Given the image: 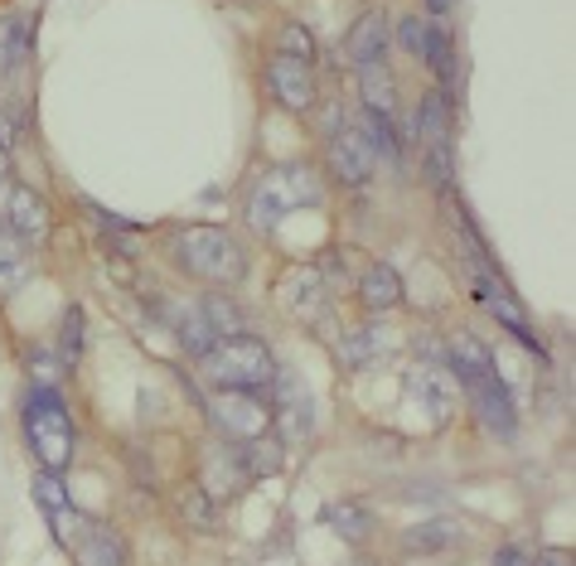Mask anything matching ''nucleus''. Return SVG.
Returning a JSON list of instances; mask_svg holds the SVG:
<instances>
[{
	"mask_svg": "<svg viewBox=\"0 0 576 566\" xmlns=\"http://www.w3.org/2000/svg\"><path fill=\"white\" fill-rule=\"evenodd\" d=\"M446 368H450V378H460L465 392L475 398L480 422L495 431V436L509 440L513 431H519V407H513L504 378H499V368H495V359H489L485 344H475L470 335H456L446 344Z\"/></svg>",
	"mask_w": 576,
	"mask_h": 566,
	"instance_id": "1",
	"label": "nucleus"
},
{
	"mask_svg": "<svg viewBox=\"0 0 576 566\" xmlns=\"http://www.w3.org/2000/svg\"><path fill=\"white\" fill-rule=\"evenodd\" d=\"M320 199H325V179L315 165H305V160H296V165H272L248 194V224L257 232H272L281 218H291L296 208H315Z\"/></svg>",
	"mask_w": 576,
	"mask_h": 566,
	"instance_id": "2",
	"label": "nucleus"
},
{
	"mask_svg": "<svg viewBox=\"0 0 576 566\" xmlns=\"http://www.w3.org/2000/svg\"><path fill=\"white\" fill-rule=\"evenodd\" d=\"M20 422H24V440H30L34 460H40L44 470L64 475L73 450H78V426H73V416H68V402L58 398L54 388L34 383L20 402Z\"/></svg>",
	"mask_w": 576,
	"mask_h": 566,
	"instance_id": "3",
	"label": "nucleus"
},
{
	"mask_svg": "<svg viewBox=\"0 0 576 566\" xmlns=\"http://www.w3.org/2000/svg\"><path fill=\"white\" fill-rule=\"evenodd\" d=\"M199 373L218 388H238V392H267L276 378V359L257 335H228L214 339L199 353Z\"/></svg>",
	"mask_w": 576,
	"mask_h": 566,
	"instance_id": "4",
	"label": "nucleus"
},
{
	"mask_svg": "<svg viewBox=\"0 0 576 566\" xmlns=\"http://www.w3.org/2000/svg\"><path fill=\"white\" fill-rule=\"evenodd\" d=\"M175 262L185 266L189 276L208 281V286H238L242 272H248L238 242H232L224 228H204V224H189L175 232Z\"/></svg>",
	"mask_w": 576,
	"mask_h": 566,
	"instance_id": "5",
	"label": "nucleus"
},
{
	"mask_svg": "<svg viewBox=\"0 0 576 566\" xmlns=\"http://www.w3.org/2000/svg\"><path fill=\"white\" fill-rule=\"evenodd\" d=\"M208 416H214L218 436H228L232 446H242V440H257V436L272 431V398H267V392L218 388L214 402H208Z\"/></svg>",
	"mask_w": 576,
	"mask_h": 566,
	"instance_id": "6",
	"label": "nucleus"
},
{
	"mask_svg": "<svg viewBox=\"0 0 576 566\" xmlns=\"http://www.w3.org/2000/svg\"><path fill=\"white\" fill-rule=\"evenodd\" d=\"M329 170H335V179L339 184H349V189H363V184L373 179V170H378V151L369 145V137H363V127L359 121H345V127L329 137Z\"/></svg>",
	"mask_w": 576,
	"mask_h": 566,
	"instance_id": "7",
	"label": "nucleus"
},
{
	"mask_svg": "<svg viewBox=\"0 0 576 566\" xmlns=\"http://www.w3.org/2000/svg\"><path fill=\"white\" fill-rule=\"evenodd\" d=\"M267 92L276 97V107L286 112H311L315 107V68L311 64H296V58H281L272 54L267 58Z\"/></svg>",
	"mask_w": 576,
	"mask_h": 566,
	"instance_id": "8",
	"label": "nucleus"
},
{
	"mask_svg": "<svg viewBox=\"0 0 576 566\" xmlns=\"http://www.w3.org/2000/svg\"><path fill=\"white\" fill-rule=\"evenodd\" d=\"M6 228L15 232V238H20L30 252L44 248L48 232H54V214H48L44 194H34V189H10V199H6Z\"/></svg>",
	"mask_w": 576,
	"mask_h": 566,
	"instance_id": "9",
	"label": "nucleus"
},
{
	"mask_svg": "<svg viewBox=\"0 0 576 566\" xmlns=\"http://www.w3.org/2000/svg\"><path fill=\"white\" fill-rule=\"evenodd\" d=\"M248 485H252V475H248V465H242L238 446H218V450H208V455H204L199 489H204V494L214 499V503H228V499H238Z\"/></svg>",
	"mask_w": 576,
	"mask_h": 566,
	"instance_id": "10",
	"label": "nucleus"
},
{
	"mask_svg": "<svg viewBox=\"0 0 576 566\" xmlns=\"http://www.w3.org/2000/svg\"><path fill=\"white\" fill-rule=\"evenodd\" d=\"M272 388H276L272 426L286 431V440H305V436H311V392H305V383L296 373H281V368H276Z\"/></svg>",
	"mask_w": 576,
	"mask_h": 566,
	"instance_id": "11",
	"label": "nucleus"
},
{
	"mask_svg": "<svg viewBox=\"0 0 576 566\" xmlns=\"http://www.w3.org/2000/svg\"><path fill=\"white\" fill-rule=\"evenodd\" d=\"M325 295H329V286H325L320 266H291V272L276 281V305L286 315H305V319L320 315Z\"/></svg>",
	"mask_w": 576,
	"mask_h": 566,
	"instance_id": "12",
	"label": "nucleus"
},
{
	"mask_svg": "<svg viewBox=\"0 0 576 566\" xmlns=\"http://www.w3.org/2000/svg\"><path fill=\"white\" fill-rule=\"evenodd\" d=\"M34 499H40V509L48 513V523H54V533L64 537V543L73 547V537L88 527V519H83V509L68 499V489H64V479H58L54 470H44L40 479H34Z\"/></svg>",
	"mask_w": 576,
	"mask_h": 566,
	"instance_id": "13",
	"label": "nucleus"
},
{
	"mask_svg": "<svg viewBox=\"0 0 576 566\" xmlns=\"http://www.w3.org/2000/svg\"><path fill=\"white\" fill-rule=\"evenodd\" d=\"M388 44H392L388 15H383V10H363V15L354 20L349 40H345V54H349L354 68H363V64H388Z\"/></svg>",
	"mask_w": 576,
	"mask_h": 566,
	"instance_id": "14",
	"label": "nucleus"
},
{
	"mask_svg": "<svg viewBox=\"0 0 576 566\" xmlns=\"http://www.w3.org/2000/svg\"><path fill=\"white\" fill-rule=\"evenodd\" d=\"M73 557H78V566H131L121 533H117V527H107V523L83 527V533L73 537Z\"/></svg>",
	"mask_w": 576,
	"mask_h": 566,
	"instance_id": "15",
	"label": "nucleus"
},
{
	"mask_svg": "<svg viewBox=\"0 0 576 566\" xmlns=\"http://www.w3.org/2000/svg\"><path fill=\"white\" fill-rule=\"evenodd\" d=\"M407 392H416V398L426 402V412L436 416V422H446L450 416V407H456V402H450V368L446 363H416L412 373H407Z\"/></svg>",
	"mask_w": 576,
	"mask_h": 566,
	"instance_id": "16",
	"label": "nucleus"
},
{
	"mask_svg": "<svg viewBox=\"0 0 576 566\" xmlns=\"http://www.w3.org/2000/svg\"><path fill=\"white\" fill-rule=\"evenodd\" d=\"M392 349H398V335H392L388 325H363L359 335L339 339V363L345 368H373L378 359H388Z\"/></svg>",
	"mask_w": 576,
	"mask_h": 566,
	"instance_id": "17",
	"label": "nucleus"
},
{
	"mask_svg": "<svg viewBox=\"0 0 576 566\" xmlns=\"http://www.w3.org/2000/svg\"><path fill=\"white\" fill-rule=\"evenodd\" d=\"M359 301H363V311H373V315H383V311H392V305H402V276L392 272L388 262L363 266V276H359Z\"/></svg>",
	"mask_w": 576,
	"mask_h": 566,
	"instance_id": "18",
	"label": "nucleus"
},
{
	"mask_svg": "<svg viewBox=\"0 0 576 566\" xmlns=\"http://www.w3.org/2000/svg\"><path fill=\"white\" fill-rule=\"evenodd\" d=\"M155 311H161V315L170 319V329H175L180 344H185V349L194 353V359H199V353L208 349V344L218 339L214 329H208V319L199 315V305H155Z\"/></svg>",
	"mask_w": 576,
	"mask_h": 566,
	"instance_id": "19",
	"label": "nucleus"
},
{
	"mask_svg": "<svg viewBox=\"0 0 576 566\" xmlns=\"http://www.w3.org/2000/svg\"><path fill=\"white\" fill-rule=\"evenodd\" d=\"M359 92H363V112L398 117V83H392L388 64H363L359 68Z\"/></svg>",
	"mask_w": 576,
	"mask_h": 566,
	"instance_id": "20",
	"label": "nucleus"
},
{
	"mask_svg": "<svg viewBox=\"0 0 576 566\" xmlns=\"http://www.w3.org/2000/svg\"><path fill=\"white\" fill-rule=\"evenodd\" d=\"M460 537V523L456 519H426L402 533V547L416 552V557H432V552H446L450 543Z\"/></svg>",
	"mask_w": 576,
	"mask_h": 566,
	"instance_id": "21",
	"label": "nucleus"
},
{
	"mask_svg": "<svg viewBox=\"0 0 576 566\" xmlns=\"http://www.w3.org/2000/svg\"><path fill=\"white\" fill-rule=\"evenodd\" d=\"M325 523L335 527V537H345V543H363V537H373V509L369 503H354V499H345V503H335V509H325Z\"/></svg>",
	"mask_w": 576,
	"mask_h": 566,
	"instance_id": "22",
	"label": "nucleus"
},
{
	"mask_svg": "<svg viewBox=\"0 0 576 566\" xmlns=\"http://www.w3.org/2000/svg\"><path fill=\"white\" fill-rule=\"evenodd\" d=\"M30 276V248L10 228H0V295H15Z\"/></svg>",
	"mask_w": 576,
	"mask_h": 566,
	"instance_id": "23",
	"label": "nucleus"
},
{
	"mask_svg": "<svg viewBox=\"0 0 576 566\" xmlns=\"http://www.w3.org/2000/svg\"><path fill=\"white\" fill-rule=\"evenodd\" d=\"M412 137L422 141V145H450V117H446V97H441V92H426L422 97Z\"/></svg>",
	"mask_w": 576,
	"mask_h": 566,
	"instance_id": "24",
	"label": "nucleus"
},
{
	"mask_svg": "<svg viewBox=\"0 0 576 566\" xmlns=\"http://www.w3.org/2000/svg\"><path fill=\"white\" fill-rule=\"evenodd\" d=\"M422 58L432 64L441 88H450V83H456V44H450L446 24H426V48H422Z\"/></svg>",
	"mask_w": 576,
	"mask_h": 566,
	"instance_id": "25",
	"label": "nucleus"
},
{
	"mask_svg": "<svg viewBox=\"0 0 576 566\" xmlns=\"http://www.w3.org/2000/svg\"><path fill=\"white\" fill-rule=\"evenodd\" d=\"M238 455H242V465H248L252 479H272L281 470V460H286V455H281V440L272 436V431H267V436H257V440H242Z\"/></svg>",
	"mask_w": 576,
	"mask_h": 566,
	"instance_id": "26",
	"label": "nucleus"
},
{
	"mask_svg": "<svg viewBox=\"0 0 576 566\" xmlns=\"http://www.w3.org/2000/svg\"><path fill=\"white\" fill-rule=\"evenodd\" d=\"M199 315L208 319V329H214L218 339H228V335H248V329H242V325H248V315H242L224 291H218V295H204V301H199Z\"/></svg>",
	"mask_w": 576,
	"mask_h": 566,
	"instance_id": "27",
	"label": "nucleus"
},
{
	"mask_svg": "<svg viewBox=\"0 0 576 566\" xmlns=\"http://www.w3.org/2000/svg\"><path fill=\"white\" fill-rule=\"evenodd\" d=\"M24 58H30V20H0V73H20Z\"/></svg>",
	"mask_w": 576,
	"mask_h": 566,
	"instance_id": "28",
	"label": "nucleus"
},
{
	"mask_svg": "<svg viewBox=\"0 0 576 566\" xmlns=\"http://www.w3.org/2000/svg\"><path fill=\"white\" fill-rule=\"evenodd\" d=\"M180 519H185L189 527H199V533H214V527H218V503L208 499L199 485H194V489L180 494Z\"/></svg>",
	"mask_w": 576,
	"mask_h": 566,
	"instance_id": "29",
	"label": "nucleus"
},
{
	"mask_svg": "<svg viewBox=\"0 0 576 566\" xmlns=\"http://www.w3.org/2000/svg\"><path fill=\"white\" fill-rule=\"evenodd\" d=\"M276 54H281V58H296V64H311V58H315V34L305 30V24L286 20V24L276 30Z\"/></svg>",
	"mask_w": 576,
	"mask_h": 566,
	"instance_id": "30",
	"label": "nucleus"
},
{
	"mask_svg": "<svg viewBox=\"0 0 576 566\" xmlns=\"http://www.w3.org/2000/svg\"><path fill=\"white\" fill-rule=\"evenodd\" d=\"M78 359H83V311L73 305V311L64 315V339H58V368H78Z\"/></svg>",
	"mask_w": 576,
	"mask_h": 566,
	"instance_id": "31",
	"label": "nucleus"
},
{
	"mask_svg": "<svg viewBox=\"0 0 576 566\" xmlns=\"http://www.w3.org/2000/svg\"><path fill=\"white\" fill-rule=\"evenodd\" d=\"M398 40H402V48H407V54L422 58V48H426V15H402Z\"/></svg>",
	"mask_w": 576,
	"mask_h": 566,
	"instance_id": "32",
	"label": "nucleus"
},
{
	"mask_svg": "<svg viewBox=\"0 0 576 566\" xmlns=\"http://www.w3.org/2000/svg\"><path fill=\"white\" fill-rule=\"evenodd\" d=\"M495 566H533V552L519 547V543H504L495 552Z\"/></svg>",
	"mask_w": 576,
	"mask_h": 566,
	"instance_id": "33",
	"label": "nucleus"
},
{
	"mask_svg": "<svg viewBox=\"0 0 576 566\" xmlns=\"http://www.w3.org/2000/svg\"><path fill=\"white\" fill-rule=\"evenodd\" d=\"M450 10H456V0H426V24H446Z\"/></svg>",
	"mask_w": 576,
	"mask_h": 566,
	"instance_id": "34",
	"label": "nucleus"
},
{
	"mask_svg": "<svg viewBox=\"0 0 576 566\" xmlns=\"http://www.w3.org/2000/svg\"><path fill=\"white\" fill-rule=\"evenodd\" d=\"M15 151V127H10V117H0V160Z\"/></svg>",
	"mask_w": 576,
	"mask_h": 566,
	"instance_id": "35",
	"label": "nucleus"
},
{
	"mask_svg": "<svg viewBox=\"0 0 576 566\" xmlns=\"http://www.w3.org/2000/svg\"><path fill=\"white\" fill-rule=\"evenodd\" d=\"M533 566H572V557H567V552H537Z\"/></svg>",
	"mask_w": 576,
	"mask_h": 566,
	"instance_id": "36",
	"label": "nucleus"
},
{
	"mask_svg": "<svg viewBox=\"0 0 576 566\" xmlns=\"http://www.w3.org/2000/svg\"><path fill=\"white\" fill-rule=\"evenodd\" d=\"M0 184H6V160H0Z\"/></svg>",
	"mask_w": 576,
	"mask_h": 566,
	"instance_id": "37",
	"label": "nucleus"
},
{
	"mask_svg": "<svg viewBox=\"0 0 576 566\" xmlns=\"http://www.w3.org/2000/svg\"><path fill=\"white\" fill-rule=\"evenodd\" d=\"M363 566H369V562H363Z\"/></svg>",
	"mask_w": 576,
	"mask_h": 566,
	"instance_id": "38",
	"label": "nucleus"
}]
</instances>
